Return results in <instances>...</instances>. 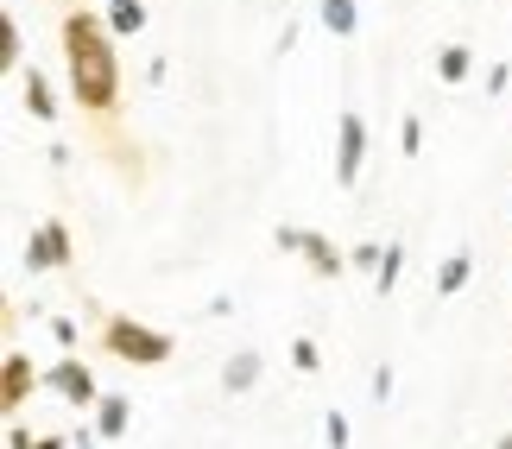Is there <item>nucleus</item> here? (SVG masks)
I'll return each mask as SVG.
<instances>
[{
  "mask_svg": "<svg viewBox=\"0 0 512 449\" xmlns=\"http://www.w3.org/2000/svg\"><path fill=\"white\" fill-rule=\"evenodd\" d=\"M468 279H475V260H468V253H449V260L437 266V298H456Z\"/></svg>",
  "mask_w": 512,
  "mask_h": 449,
  "instance_id": "f8f14e48",
  "label": "nucleus"
},
{
  "mask_svg": "<svg viewBox=\"0 0 512 449\" xmlns=\"http://www.w3.org/2000/svg\"><path fill=\"white\" fill-rule=\"evenodd\" d=\"M399 266H405V247H399V241H386V253H380V272H373V291H380V298H386L392 285H399Z\"/></svg>",
  "mask_w": 512,
  "mask_h": 449,
  "instance_id": "2eb2a0df",
  "label": "nucleus"
},
{
  "mask_svg": "<svg viewBox=\"0 0 512 449\" xmlns=\"http://www.w3.org/2000/svg\"><path fill=\"white\" fill-rule=\"evenodd\" d=\"M380 253H386V247H373V241H361V247L348 253V260H354V266H373V272H380Z\"/></svg>",
  "mask_w": 512,
  "mask_h": 449,
  "instance_id": "aec40b11",
  "label": "nucleus"
},
{
  "mask_svg": "<svg viewBox=\"0 0 512 449\" xmlns=\"http://www.w3.org/2000/svg\"><path fill=\"white\" fill-rule=\"evenodd\" d=\"M361 159H367V121L361 114H336V184L354 190V178H361Z\"/></svg>",
  "mask_w": 512,
  "mask_h": 449,
  "instance_id": "39448f33",
  "label": "nucleus"
},
{
  "mask_svg": "<svg viewBox=\"0 0 512 449\" xmlns=\"http://www.w3.org/2000/svg\"><path fill=\"white\" fill-rule=\"evenodd\" d=\"M102 348L114 361H133V367H165L177 355V342L152 323H133V317H102Z\"/></svg>",
  "mask_w": 512,
  "mask_h": 449,
  "instance_id": "f03ea898",
  "label": "nucleus"
},
{
  "mask_svg": "<svg viewBox=\"0 0 512 449\" xmlns=\"http://www.w3.org/2000/svg\"><path fill=\"white\" fill-rule=\"evenodd\" d=\"M272 241H279L285 253H304L317 279H342V266H348V253L329 241V234H317V228H279Z\"/></svg>",
  "mask_w": 512,
  "mask_h": 449,
  "instance_id": "7ed1b4c3",
  "label": "nucleus"
},
{
  "mask_svg": "<svg viewBox=\"0 0 512 449\" xmlns=\"http://www.w3.org/2000/svg\"><path fill=\"white\" fill-rule=\"evenodd\" d=\"M26 114L32 121H57V89L45 83V70H26Z\"/></svg>",
  "mask_w": 512,
  "mask_h": 449,
  "instance_id": "9d476101",
  "label": "nucleus"
},
{
  "mask_svg": "<svg viewBox=\"0 0 512 449\" xmlns=\"http://www.w3.org/2000/svg\"><path fill=\"white\" fill-rule=\"evenodd\" d=\"M89 431H95V437H127V431H133V405H127V393H102Z\"/></svg>",
  "mask_w": 512,
  "mask_h": 449,
  "instance_id": "6e6552de",
  "label": "nucleus"
},
{
  "mask_svg": "<svg viewBox=\"0 0 512 449\" xmlns=\"http://www.w3.org/2000/svg\"><path fill=\"white\" fill-rule=\"evenodd\" d=\"M70 266H76L70 228L64 222H38L32 241H26V272H70Z\"/></svg>",
  "mask_w": 512,
  "mask_h": 449,
  "instance_id": "20e7f679",
  "label": "nucleus"
},
{
  "mask_svg": "<svg viewBox=\"0 0 512 449\" xmlns=\"http://www.w3.org/2000/svg\"><path fill=\"white\" fill-rule=\"evenodd\" d=\"M323 26L336 38H348L354 26H361V7H354V0H323Z\"/></svg>",
  "mask_w": 512,
  "mask_h": 449,
  "instance_id": "4468645a",
  "label": "nucleus"
},
{
  "mask_svg": "<svg viewBox=\"0 0 512 449\" xmlns=\"http://www.w3.org/2000/svg\"><path fill=\"white\" fill-rule=\"evenodd\" d=\"M45 386H51L57 399H70L76 412H83V405H102V386H95L89 361H76V355H64V361H57L51 374H45Z\"/></svg>",
  "mask_w": 512,
  "mask_h": 449,
  "instance_id": "423d86ee",
  "label": "nucleus"
},
{
  "mask_svg": "<svg viewBox=\"0 0 512 449\" xmlns=\"http://www.w3.org/2000/svg\"><path fill=\"white\" fill-rule=\"evenodd\" d=\"M373 399H380V405L392 399V367H380V374H373Z\"/></svg>",
  "mask_w": 512,
  "mask_h": 449,
  "instance_id": "412c9836",
  "label": "nucleus"
},
{
  "mask_svg": "<svg viewBox=\"0 0 512 449\" xmlns=\"http://www.w3.org/2000/svg\"><path fill=\"white\" fill-rule=\"evenodd\" d=\"M494 449H512V431H506V437H500V443H494Z\"/></svg>",
  "mask_w": 512,
  "mask_h": 449,
  "instance_id": "393cba45",
  "label": "nucleus"
},
{
  "mask_svg": "<svg viewBox=\"0 0 512 449\" xmlns=\"http://www.w3.org/2000/svg\"><path fill=\"white\" fill-rule=\"evenodd\" d=\"M38 449H70V437H38Z\"/></svg>",
  "mask_w": 512,
  "mask_h": 449,
  "instance_id": "b1692460",
  "label": "nucleus"
},
{
  "mask_svg": "<svg viewBox=\"0 0 512 449\" xmlns=\"http://www.w3.org/2000/svg\"><path fill=\"white\" fill-rule=\"evenodd\" d=\"M7 449H38V443L26 437V424H13V431H7Z\"/></svg>",
  "mask_w": 512,
  "mask_h": 449,
  "instance_id": "4be33fe9",
  "label": "nucleus"
},
{
  "mask_svg": "<svg viewBox=\"0 0 512 449\" xmlns=\"http://www.w3.org/2000/svg\"><path fill=\"white\" fill-rule=\"evenodd\" d=\"M95 443H102L95 431H70V449H95Z\"/></svg>",
  "mask_w": 512,
  "mask_h": 449,
  "instance_id": "5701e85b",
  "label": "nucleus"
},
{
  "mask_svg": "<svg viewBox=\"0 0 512 449\" xmlns=\"http://www.w3.org/2000/svg\"><path fill=\"white\" fill-rule=\"evenodd\" d=\"M64 64H70V95L76 108L95 114V121H114L121 108V64H114V32L102 13L89 7H70L64 13Z\"/></svg>",
  "mask_w": 512,
  "mask_h": 449,
  "instance_id": "f257e3e1",
  "label": "nucleus"
},
{
  "mask_svg": "<svg viewBox=\"0 0 512 449\" xmlns=\"http://www.w3.org/2000/svg\"><path fill=\"white\" fill-rule=\"evenodd\" d=\"M222 386H228V393H253V386H260V348H241V355H228Z\"/></svg>",
  "mask_w": 512,
  "mask_h": 449,
  "instance_id": "1a4fd4ad",
  "label": "nucleus"
},
{
  "mask_svg": "<svg viewBox=\"0 0 512 449\" xmlns=\"http://www.w3.org/2000/svg\"><path fill=\"white\" fill-rule=\"evenodd\" d=\"M32 386H38V367L19 355V348H7V380H0V405H7V418H19V405H26Z\"/></svg>",
  "mask_w": 512,
  "mask_h": 449,
  "instance_id": "0eeeda50",
  "label": "nucleus"
},
{
  "mask_svg": "<svg viewBox=\"0 0 512 449\" xmlns=\"http://www.w3.org/2000/svg\"><path fill=\"white\" fill-rule=\"evenodd\" d=\"M291 367H298V374H317V367H323V348L310 342V336H298V342H291Z\"/></svg>",
  "mask_w": 512,
  "mask_h": 449,
  "instance_id": "dca6fc26",
  "label": "nucleus"
},
{
  "mask_svg": "<svg viewBox=\"0 0 512 449\" xmlns=\"http://www.w3.org/2000/svg\"><path fill=\"white\" fill-rule=\"evenodd\" d=\"M323 443H329V449H348V418H342V412L323 418Z\"/></svg>",
  "mask_w": 512,
  "mask_h": 449,
  "instance_id": "6ab92c4d",
  "label": "nucleus"
},
{
  "mask_svg": "<svg viewBox=\"0 0 512 449\" xmlns=\"http://www.w3.org/2000/svg\"><path fill=\"white\" fill-rule=\"evenodd\" d=\"M0 57H7V70H26L19 64V26L13 19H0Z\"/></svg>",
  "mask_w": 512,
  "mask_h": 449,
  "instance_id": "f3484780",
  "label": "nucleus"
},
{
  "mask_svg": "<svg viewBox=\"0 0 512 449\" xmlns=\"http://www.w3.org/2000/svg\"><path fill=\"white\" fill-rule=\"evenodd\" d=\"M468 70H475V51H468V45H443V51H437V76H443L449 89L468 83Z\"/></svg>",
  "mask_w": 512,
  "mask_h": 449,
  "instance_id": "ddd939ff",
  "label": "nucleus"
},
{
  "mask_svg": "<svg viewBox=\"0 0 512 449\" xmlns=\"http://www.w3.org/2000/svg\"><path fill=\"white\" fill-rule=\"evenodd\" d=\"M399 146H405V159H418V146H424V121H418V114H405V127H399Z\"/></svg>",
  "mask_w": 512,
  "mask_h": 449,
  "instance_id": "a211bd4d",
  "label": "nucleus"
},
{
  "mask_svg": "<svg viewBox=\"0 0 512 449\" xmlns=\"http://www.w3.org/2000/svg\"><path fill=\"white\" fill-rule=\"evenodd\" d=\"M146 26V0H108V32L114 38H133Z\"/></svg>",
  "mask_w": 512,
  "mask_h": 449,
  "instance_id": "9b49d317",
  "label": "nucleus"
}]
</instances>
